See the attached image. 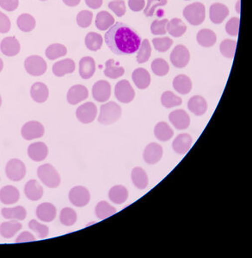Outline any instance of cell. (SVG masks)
<instances>
[{"label":"cell","mask_w":252,"mask_h":258,"mask_svg":"<svg viewBox=\"0 0 252 258\" xmlns=\"http://www.w3.org/2000/svg\"><path fill=\"white\" fill-rule=\"evenodd\" d=\"M109 48L117 55H131L139 50L141 38L137 32L123 22H117L104 35Z\"/></svg>","instance_id":"cell-1"},{"label":"cell","mask_w":252,"mask_h":258,"mask_svg":"<svg viewBox=\"0 0 252 258\" xmlns=\"http://www.w3.org/2000/svg\"><path fill=\"white\" fill-rule=\"evenodd\" d=\"M122 108L115 102H109L102 105L98 122L103 125H111L120 119Z\"/></svg>","instance_id":"cell-2"},{"label":"cell","mask_w":252,"mask_h":258,"mask_svg":"<svg viewBox=\"0 0 252 258\" xmlns=\"http://www.w3.org/2000/svg\"><path fill=\"white\" fill-rule=\"evenodd\" d=\"M37 175L39 179L47 188L55 189L60 185V176L53 165L49 164H43L38 168Z\"/></svg>","instance_id":"cell-3"},{"label":"cell","mask_w":252,"mask_h":258,"mask_svg":"<svg viewBox=\"0 0 252 258\" xmlns=\"http://www.w3.org/2000/svg\"><path fill=\"white\" fill-rule=\"evenodd\" d=\"M183 16L187 21L194 26L201 25L206 17V9L202 3H193L183 9Z\"/></svg>","instance_id":"cell-4"},{"label":"cell","mask_w":252,"mask_h":258,"mask_svg":"<svg viewBox=\"0 0 252 258\" xmlns=\"http://www.w3.org/2000/svg\"><path fill=\"white\" fill-rule=\"evenodd\" d=\"M24 67H25L26 72L29 75L38 77L46 73L47 63L42 57L31 55L28 57L24 61Z\"/></svg>","instance_id":"cell-5"},{"label":"cell","mask_w":252,"mask_h":258,"mask_svg":"<svg viewBox=\"0 0 252 258\" xmlns=\"http://www.w3.org/2000/svg\"><path fill=\"white\" fill-rule=\"evenodd\" d=\"M115 95L118 101L123 104H129L135 97V92L127 80H121L115 87Z\"/></svg>","instance_id":"cell-6"},{"label":"cell","mask_w":252,"mask_h":258,"mask_svg":"<svg viewBox=\"0 0 252 258\" xmlns=\"http://www.w3.org/2000/svg\"><path fill=\"white\" fill-rule=\"evenodd\" d=\"M5 173L9 180L13 182H19L23 179L26 175V167L22 161L13 158L7 163Z\"/></svg>","instance_id":"cell-7"},{"label":"cell","mask_w":252,"mask_h":258,"mask_svg":"<svg viewBox=\"0 0 252 258\" xmlns=\"http://www.w3.org/2000/svg\"><path fill=\"white\" fill-rule=\"evenodd\" d=\"M69 200L75 207L82 208L88 204L91 201V195L88 189L83 186H76L71 189L69 193Z\"/></svg>","instance_id":"cell-8"},{"label":"cell","mask_w":252,"mask_h":258,"mask_svg":"<svg viewBox=\"0 0 252 258\" xmlns=\"http://www.w3.org/2000/svg\"><path fill=\"white\" fill-rule=\"evenodd\" d=\"M170 59L175 67L183 68L189 64L190 60L189 49L183 45H177L171 52Z\"/></svg>","instance_id":"cell-9"},{"label":"cell","mask_w":252,"mask_h":258,"mask_svg":"<svg viewBox=\"0 0 252 258\" xmlns=\"http://www.w3.org/2000/svg\"><path fill=\"white\" fill-rule=\"evenodd\" d=\"M45 129L41 123L31 121L25 123L22 128V138L26 140H32L34 138H39L44 135Z\"/></svg>","instance_id":"cell-10"},{"label":"cell","mask_w":252,"mask_h":258,"mask_svg":"<svg viewBox=\"0 0 252 258\" xmlns=\"http://www.w3.org/2000/svg\"><path fill=\"white\" fill-rule=\"evenodd\" d=\"M98 115V108L93 103H86L78 108L76 116L80 123L89 124L96 119Z\"/></svg>","instance_id":"cell-11"},{"label":"cell","mask_w":252,"mask_h":258,"mask_svg":"<svg viewBox=\"0 0 252 258\" xmlns=\"http://www.w3.org/2000/svg\"><path fill=\"white\" fill-rule=\"evenodd\" d=\"M92 96L99 103L107 102L111 96V84L106 80H99L92 87Z\"/></svg>","instance_id":"cell-12"},{"label":"cell","mask_w":252,"mask_h":258,"mask_svg":"<svg viewBox=\"0 0 252 258\" xmlns=\"http://www.w3.org/2000/svg\"><path fill=\"white\" fill-rule=\"evenodd\" d=\"M163 156V148L158 143H151L145 147L143 157L145 163L149 164H157Z\"/></svg>","instance_id":"cell-13"},{"label":"cell","mask_w":252,"mask_h":258,"mask_svg":"<svg viewBox=\"0 0 252 258\" xmlns=\"http://www.w3.org/2000/svg\"><path fill=\"white\" fill-rule=\"evenodd\" d=\"M87 88L81 85H73L67 92V102L72 105H76L88 98Z\"/></svg>","instance_id":"cell-14"},{"label":"cell","mask_w":252,"mask_h":258,"mask_svg":"<svg viewBox=\"0 0 252 258\" xmlns=\"http://www.w3.org/2000/svg\"><path fill=\"white\" fill-rule=\"evenodd\" d=\"M229 16V9L223 3H215L209 9V16L212 22L215 24H221L225 19Z\"/></svg>","instance_id":"cell-15"},{"label":"cell","mask_w":252,"mask_h":258,"mask_svg":"<svg viewBox=\"0 0 252 258\" xmlns=\"http://www.w3.org/2000/svg\"><path fill=\"white\" fill-rule=\"evenodd\" d=\"M169 120L173 124V126L179 130L188 129L190 124V118L186 111L183 110L174 111L170 114Z\"/></svg>","instance_id":"cell-16"},{"label":"cell","mask_w":252,"mask_h":258,"mask_svg":"<svg viewBox=\"0 0 252 258\" xmlns=\"http://www.w3.org/2000/svg\"><path fill=\"white\" fill-rule=\"evenodd\" d=\"M0 50L5 56H16L20 52V43L16 37L4 38L0 43Z\"/></svg>","instance_id":"cell-17"},{"label":"cell","mask_w":252,"mask_h":258,"mask_svg":"<svg viewBox=\"0 0 252 258\" xmlns=\"http://www.w3.org/2000/svg\"><path fill=\"white\" fill-rule=\"evenodd\" d=\"M48 154V149L43 142H35L28 148V157L35 162L44 160Z\"/></svg>","instance_id":"cell-18"},{"label":"cell","mask_w":252,"mask_h":258,"mask_svg":"<svg viewBox=\"0 0 252 258\" xmlns=\"http://www.w3.org/2000/svg\"><path fill=\"white\" fill-rule=\"evenodd\" d=\"M56 208L54 205L44 202L39 205L36 209L38 219L44 222H52L56 217Z\"/></svg>","instance_id":"cell-19"},{"label":"cell","mask_w":252,"mask_h":258,"mask_svg":"<svg viewBox=\"0 0 252 258\" xmlns=\"http://www.w3.org/2000/svg\"><path fill=\"white\" fill-rule=\"evenodd\" d=\"M20 193L16 187L11 185L4 186L0 189V202L5 205L15 204L18 202Z\"/></svg>","instance_id":"cell-20"},{"label":"cell","mask_w":252,"mask_h":258,"mask_svg":"<svg viewBox=\"0 0 252 258\" xmlns=\"http://www.w3.org/2000/svg\"><path fill=\"white\" fill-rule=\"evenodd\" d=\"M192 145V138L188 133H181L174 139L172 147L177 154L183 155L189 151Z\"/></svg>","instance_id":"cell-21"},{"label":"cell","mask_w":252,"mask_h":258,"mask_svg":"<svg viewBox=\"0 0 252 258\" xmlns=\"http://www.w3.org/2000/svg\"><path fill=\"white\" fill-rule=\"evenodd\" d=\"M132 81L139 90H145L151 84V75L145 68L134 70L132 74Z\"/></svg>","instance_id":"cell-22"},{"label":"cell","mask_w":252,"mask_h":258,"mask_svg":"<svg viewBox=\"0 0 252 258\" xmlns=\"http://www.w3.org/2000/svg\"><path fill=\"white\" fill-rule=\"evenodd\" d=\"M96 72V63L92 57L82 58L79 61V74L84 79H89L94 75Z\"/></svg>","instance_id":"cell-23"},{"label":"cell","mask_w":252,"mask_h":258,"mask_svg":"<svg viewBox=\"0 0 252 258\" xmlns=\"http://www.w3.org/2000/svg\"><path fill=\"white\" fill-rule=\"evenodd\" d=\"M188 108L190 112L195 114L197 117H201L208 111V103L205 98L201 96H195L189 99Z\"/></svg>","instance_id":"cell-24"},{"label":"cell","mask_w":252,"mask_h":258,"mask_svg":"<svg viewBox=\"0 0 252 258\" xmlns=\"http://www.w3.org/2000/svg\"><path fill=\"white\" fill-rule=\"evenodd\" d=\"M75 71V62L71 59H65L55 62L53 66V73L57 77H63Z\"/></svg>","instance_id":"cell-25"},{"label":"cell","mask_w":252,"mask_h":258,"mask_svg":"<svg viewBox=\"0 0 252 258\" xmlns=\"http://www.w3.org/2000/svg\"><path fill=\"white\" fill-rule=\"evenodd\" d=\"M26 197L30 201H38L43 195V189L36 180H30L24 187Z\"/></svg>","instance_id":"cell-26"},{"label":"cell","mask_w":252,"mask_h":258,"mask_svg":"<svg viewBox=\"0 0 252 258\" xmlns=\"http://www.w3.org/2000/svg\"><path fill=\"white\" fill-rule=\"evenodd\" d=\"M30 95L34 101L38 104H42L47 101L48 96H49V91L47 88V85L43 83H35L32 85L30 90Z\"/></svg>","instance_id":"cell-27"},{"label":"cell","mask_w":252,"mask_h":258,"mask_svg":"<svg viewBox=\"0 0 252 258\" xmlns=\"http://www.w3.org/2000/svg\"><path fill=\"white\" fill-rule=\"evenodd\" d=\"M22 228V224L15 220H10L0 225V234L4 239H11Z\"/></svg>","instance_id":"cell-28"},{"label":"cell","mask_w":252,"mask_h":258,"mask_svg":"<svg viewBox=\"0 0 252 258\" xmlns=\"http://www.w3.org/2000/svg\"><path fill=\"white\" fill-rule=\"evenodd\" d=\"M196 39L200 46L203 47H211L216 43L217 36L215 32L211 29L203 28L198 32Z\"/></svg>","instance_id":"cell-29"},{"label":"cell","mask_w":252,"mask_h":258,"mask_svg":"<svg viewBox=\"0 0 252 258\" xmlns=\"http://www.w3.org/2000/svg\"><path fill=\"white\" fill-rule=\"evenodd\" d=\"M166 30L174 37H181L187 31V26L181 19L173 18L168 21Z\"/></svg>","instance_id":"cell-30"},{"label":"cell","mask_w":252,"mask_h":258,"mask_svg":"<svg viewBox=\"0 0 252 258\" xmlns=\"http://www.w3.org/2000/svg\"><path fill=\"white\" fill-rule=\"evenodd\" d=\"M173 87L179 94H189L192 89L191 79L183 74L177 76L173 80Z\"/></svg>","instance_id":"cell-31"},{"label":"cell","mask_w":252,"mask_h":258,"mask_svg":"<svg viewBox=\"0 0 252 258\" xmlns=\"http://www.w3.org/2000/svg\"><path fill=\"white\" fill-rule=\"evenodd\" d=\"M109 197L116 204H123L128 198V191L124 186H114L109 192Z\"/></svg>","instance_id":"cell-32"},{"label":"cell","mask_w":252,"mask_h":258,"mask_svg":"<svg viewBox=\"0 0 252 258\" xmlns=\"http://www.w3.org/2000/svg\"><path fill=\"white\" fill-rule=\"evenodd\" d=\"M132 181L137 189H145L148 185V176L140 167H135L132 170Z\"/></svg>","instance_id":"cell-33"},{"label":"cell","mask_w":252,"mask_h":258,"mask_svg":"<svg viewBox=\"0 0 252 258\" xmlns=\"http://www.w3.org/2000/svg\"><path fill=\"white\" fill-rule=\"evenodd\" d=\"M1 213L4 219L15 221H24L27 215L25 208L22 206H17L11 208H3Z\"/></svg>","instance_id":"cell-34"},{"label":"cell","mask_w":252,"mask_h":258,"mask_svg":"<svg viewBox=\"0 0 252 258\" xmlns=\"http://www.w3.org/2000/svg\"><path fill=\"white\" fill-rule=\"evenodd\" d=\"M125 73V69L123 66L117 64V62L113 60H108L105 63V70L104 74L108 78L112 79H117L120 78Z\"/></svg>","instance_id":"cell-35"},{"label":"cell","mask_w":252,"mask_h":258,"mask_svg":"<svg viewBox=\"0 0 252 258\" xmlns=\"http://www.w3.org/2000/svg\"><path fill=\"white\" fill-rule=\"evenodd\" d=\"M115 23V18L108 11H100L96 16V26L99 30H107Z\"/></svg>","instance_id":"cell-36"},{"label":"cell","mask_w":252,"mask_h":258,"mask_svg":"<svg viewBox=\"0 0 252 258\" xmlns=\"http://www.w3.org/2000/svg\"><path fill=\"white\" fill-rule=\"evenodd\" d=\"M154 134L156 138L161 141H168L174 135L173 130L167 123L161 122L158 123L154 129Z\"/></svg>","instance_id":"cell-37"},{"label":"cell","mask_w":252,"mask_h":258,"mask_svg":"<svg viewBox=\"0 0 252 258\" xmlns=\"http://www.w3.org/2000/svg\"><path fill=\"white\" fill-rule=\"evenodd\" d=\"M18 28L22 30V32H30L34 30L35 28V19L34 16H31L30 14H22L18 16L17 21H16Z\"/></svg>","instance_id":"cell-38"},{"label":"cell","mask_w":252,"mask_h":258,"mask_svg":"<svg viewBox=\"0 0 252 258\" xmlns=\"http://www.w3.org/2000/svg\"><path fill=\"white\" fill-rule=\"evenodd\" d=\"M85 42L89 50L96 52L101 48L104 40L101 35L96 32H90L85 36Z\"/></svg>","instance_id":"cell-39"},{"label":"cell","mask_w":252,"mask_h":258,"mask_svg":"<svg viewBox=\"0 0 252 258\" xmlns=\"http://www.w3.org/2000/svg\"><path fill=\"white\" fill-rule=\"evenodd\" d=\"M96 215L100 220H105L107 218L111 217L112 215L117 213V209L109 204L107 202L103 201L96 206Z\"/></svg>","instance_id":"cell-40"},{"label":"cell","mask_w":252,"mask_h":258,"mask_svg":"<svg viewBox=\"0 0 252 258\" xmlns=\"http://www.w3.org/2000/svg\"><path fill=\"white\" fill-rule=\"evenodd\" d=\"M67 53V49L64 45L60 43H54L47 47L46 49V56L50 60H56L60 57H63Z\"/></svg>","instance_id":"cell-41"},{"label":"cell","mask_w":252,"mask_h":258,"mask_svg":"<svg viewBox=\"0 0 252 258\" xmlns=\"http://www.w3.org/2000/svg\"><path fill=\"white\" fill-rule=\"evenodd\" d=\"M151 54V47L150 44V41L148 39H145L144 41H141V44L138 50V54L136 56V60L138 61V63H145L146 61H148Z\"/></svg>","instance_id":"cell-42"},{"label":"cell","mask_w":252,"mask_h":258,"mask_svg":"<svg viewBox=\"0 0 252 258\" xmlns=\"http://www.w3.org/2000/svg\"><path fill=\"white\" fill-rule=\"evenodd\" d=\"M161 103L164 107L170 109V108L181 105L183 103V100H182V98L177 97V95L174 94L172 92H165L161 97Z\"/></svg>","instance_id":"cell-43"},{"label":"cell","mask_w":252,"mask_h":258,"mask_svg":"<svg viewBox=\"0 0 252 258\" xmlns=\"http://www.w3.org/2000/svg\"><path fill=\"white\" fill-rule=\"evenodd\" d=\"M78 219L77 213L73 208H65L60 212V221L66 227H71L76 223Z\"/></svg>","instance_id":"cell-44"},{"label":"cell","mask_w":252,"mask_h":258,"mask_svg":"<svg viewBox=\"0 0 252 258\" xmlns=\"http://www.w3.org/2000/svg\"><path fill=\"white\" fill-rule=\"evenodd\" d=\"M237 41L230 39H226L220 45V50L223 56L228 59H233L236 52Z\"/></svg>","instance_id":"cell-45"},{"label":"cell","mask_w":252,"mask_h":258,"mask_svg":"<svg viewBox=\"0 0 252 258\" xmlns=\"http://www.w3.org/2000/svg\"><path fill=\"white\" fill-rule=\"evenodd\" d=\"M151 67L155 75L158 76V77L166 75L170 70V66H169L167 61L161 58L155 59L151 63Z\"/></svg>","instance_id":"cell-46"},{"label":"cell","mask_w":252,"mask_h":258,"mask_svg":"<svg viewBox=\"0 0 252 258\" xmlns=\"http://www.w3.org/2000/svg\"><path fill=\"white\" fill-rule=\"evenodd\" d=\"M152 43L156 50L160 53H164L170 49V47L173 44V41L170 38L165 36V37L154 38L152 40Z\"/></svg>","instance_id":"cell-47"},{"label":"cell","mask_w":252,"mask_h":258,"mask_svg":"<svg viewBox=\"0 0 252 258\" xmlns=\"http://www.w3.org/2000/svg\"><path fill=\"white\" fill-rule=\"evenodd\" d=\"M93 13L90 10H82L77 16V23L79 27L88 28L92 24Z\"/></svg>","instance_id":"cell-48"},{"label":"cell","mask_w":252,"mask_h":258,"mask_svg":"<svg viewBox=\"0 0 252 258\" xmlns=\"http://www.w3.org/2000/svg\"><path fill=\"white\" fill-rule=\"evenodd\" d=\"M168 0H147V4L144 9V14L146 16H152L158 7L164 6Z\"/></svg>","instance_id":"cell-49"},{"label":"cell","mask_w":252,"mask_h":258,"mask_svg":"<svg viewBox=\"0 0 252 258\" xmlns=\"http://www.w3.org/2000/svg\"><path fill=\"white\" fill-rule=\"evenodd\" d=\"M28 227H29V229H31L33 232L37 233L38 237H39L40 239H45V238H47V235H48V233H49V229H48V227H47V226L39 223V222H38L37 221H35V220L30 221V222L28 223Z\"/></svg>","instance_id":"cell-50"},{"label":"cell","mask_w":252,"mask_h":258,"mask_svg":"<svg viewBox=\"0 0 252 258\" xmlns=\"http://www.w3.org/2000/svg\"><path fill=\"white\" fill-rule=\"evenodd\" d=\"M169 20L166 18L162 19V20H155L151 23V31L152 35H163L166 34V25Z\"/></svg>","instance_id":"cell-51"},{"label":"cell","mask_w":252,"mask_h":258,"mask_svg":"<svg viewBox=\"0 0 252 258\" xmlns=\"http://www.w3.org/2000/svg\"><path fill=\"white\" fill-rule=\"evenodd\" d=\"M109 8L119 17L124 16L126 13V3L123 0L111 1L109 3Z\"/></svg>","instance_id":"cell-52"},{"label":"cell","mask_w":252,"mask_h":258,"mask_svg":"<svg viewBox=\"0 0 252 258\" xmlns=\"http://www.w3.org/2000/svg\"><path fill=\"white\" fill-rule=\"evenodd\" d=\"M240 20L239 17L231 18L226 24V31L231 36H238L240 30Z\"/></svg>","instance_id":"cell-53"},{"label":"cell","mask_w":252,"mask_h":258,"mask_svg":"<svg viewBox=\"0 0 252 258\" xmlns=\"http://www.w3.org/2000/svg\"><path fill=\"white\" fill-rule=\"evenodd\" d=\"M10 29V21L9 17L0 11V33L5 34Z\"/></svg>","instance_id":"cell-54"},{"label":"cell","mask_w":252,"mask_h":258,"mask_svg":"<svg viewBox=\"0 0 252 258\" xmlns=\"http://www.w3.org/2000/svg\"><path fill=\"white\" fill-rule=\"evenodd\" d=\"M18 4V0H0V7L9 12L16 9Z\"/></svg>","instance_id":"cell-55"},{"label":"cell","mask_w":252,"mask_h":258,"mask_svg":"<svg viewBox=\"0 0 252 258\" xmlns=\"http://www.w3.org/2000/svg\"><path fill=\"white\" fill-rule=\"evenodd\" d=\"M128 6L132 11H140L145 8V0H128Z\"/></svg>","instance_id":"cell-56"},{"label":"cell","mask_w":252,"mask_h":258,"mask_svg":"<svg viewBox=\"0 0 252 258\" xmlns=\"http://www.w3.org/2000/svg\"><path fill=\"white\" fill-rule=\"evenodd\" d=\"M32 241H35V237L28 232H23L17 237L15 243L17 244V243L32 242Z\"/></svg>","instance_id":"cell-57"},{"label":"cell","mask_w":252,"mask_h":258,"mask_svg":"<svg viewBox=\"0 0 252 258\" xmlns=\"http://www.w3.org/2000/svg\"><path fill=\"white\" fill-rule=\"evenodd\" d=\"M85 3L87 4V6L92 8V9H99L103 4V0H85Z\"/></svg>","instance_id":"cell-58"},{"label":"cell","mask_w":252,"mask_h":258,"mask_svg":"<svg viewBox=\"0 0 252 258\" xmlns=\"http://www.w3.org/2000/svg\"><path fill=\"white\" fill-rule=\"evenodd\" d=\"M63 3L69 7H75L79 5L81 0H62Z\"/></svg>","instance_id":"cell-59"},{"label":"cell","mask_w":252,"mask_h":258,"mask_svg":"<svg viewBox=\"0 0 252 258\" xmlns=\"http://www.w3.org/2000/svg\"><path fill=\"white\" fill-rule=\"evenodd\" d=\"M240 0H239V1H238V2H237V4H236V10H237V12H238V13H240Z\"/></svg>","instance_id":"cell-60"},{"label":"cell","mask_w":252,"mask_h":258,"mask_svg":"<svg viewBox=\"0 0 252 258\" xmlns=\"http://www.w3.org/2000/svg\"><path fill=\"white\" fill-rule=\"evenodd\" d=\"M3 60H1L0 59V73H1V71L3 70Z\"/></svg>","instance_id":"cell-61"},{"label":"cell","mask_w":252,"mask_h":258,"mask_svg":"<svg viewBox=\"0 0 252 258\" xmlns=\"http://www.w3.org/2000/svg\"><path fill=\"white\" fill-rule=\"evenodd\" d=\"M1 104H2V98H1V96H0V107H1Z\"/></svg>","instance_id":"cell-62"},{"label":"cell","mask_w":252,"mask_h":258,"mask_svg":"<svg viewBox=\"0 0 252 258\" xmlns=\"http://www.w3.org/2000/svg\"><path fill=\"white\" fill-rule=\"evenodd\" d=\"M41 1H47V0H41Z\"/></svg>","instance_id":"cell-63"},{"label":"cell","mask_w":252,"mask_h":258,"mask_svg":"<svg viewBox=\"0 0 252 258\" xmlns=\"http://www.w3.org/2000/svg\"><path fill=\"white\" fill-rule=\"evenodd\" d=\"M186 1H189V0H186Z\"/></svg>","instance_id":"cell-64"}]
</instances>
